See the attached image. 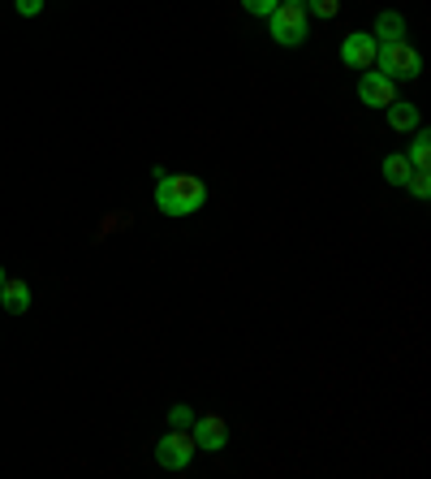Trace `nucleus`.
<instances>
[{"mask_svg":"<svg viewBox=\"0 0 431 479\" xmlns=\"http://www.w3.org/2000/svg\"><path fill=\"white\" fill-rule=\"evenodd\" d=\"M207 203V186L190 173H160L156 178V207L164 216H190Z\"/></svg>","mask_w":431,"mask_h":479,"instance_id":"obj_1","label":"nucleus"},{"mask_svg":"<svg viewBox=\"0 0 431 479\" xmlns=\"http://www.w3.org/2000/svg\"><path fill=\"white\" fill-rule=\"evenodd\" d=\"M375 69L392 82H414L423 74V57L414 52L406 40H392V43H380V52H375Z\"/></svg>","mask_w":431,"mask_h":479,"instance_id":"obj_2","label":"nucleus"},{"mask_svg":"<svg viewBox=\"0 0 431 479\" xmlns=\"http://www.w3.org/2000/svg\"><path fill=\"white\" fill-rule=\"evenodd\" d=\"M268 26H272V40L280 48H298V43H307V35H311V22H307L302 5H276Z\"/></svg>","mask_w":431,"mask_h":479,"instance_id":"obj_3","label":"nucleus"},{"mask_svg":"<svg viewBox=\"0 0 431 479\" xmlns=\"http://www.w3.org/2000/svg\"><path fill=\"white\" fill-rule=\"evenodd\" d=\"M195 454H198L195 437H190L186 428H173V432H164V437L156 440V462L164 466V471H186Z\"/></svg>","mask_w":431,"mask_h":479,"instance_id":"obj_4","label":"nucleus"},{"mask_svg":"<svg viewBox=\"0 0 431 479\" xmlns=\"http://www.w3.org/2000/svg\"><path fill=\"white\" fill-rule=\"evenodd\" d=\"M195 432V449L198 454H220L225 445H229V423L220 419V415H195V423H190Z\"/></svg>","mask_w":431,"mask_h":479,"instance_id":"obj_5","label":"nucleus"},{"mask_svg":"<svg viewBox=\"0 0 431 479\" xmlns=\"http://www.w3.org/2000/svg\"><path fill=\"white\" fill-rule=\"evenodd\" d=\"M358 100L367 104V108H389L397 100V82L384 78L380 69H362V78H358Z\"/></svg>","mask_w":431,"mask_h":479,"instance_id":"obj_6","label":"nucleus"},{"mask_svg":"<svg viewBox=\"0 0 431 479\" xmlns=\"http://www.w3.org/2000/svg\"><path fill=\"white\" fill-rule=\"evenodd\" d=\"M375 52H380V43H375L371 31H353V35H345V43H341V60L353 65V69H371Z\"/></svg>","mask_w":431,"mask_h":479,"instance_id":"obj_7","label":"nucleus"},{"mask_svg":"<svg viewBox=\"0 0 431 479\" xmlns=\"http://www.w3.org/2000/svg\"><path fill=\"white\" fill-rule=\"evenodd\" d=\"M0 307H5L9 316H26V311H31V285L5 277V285H0Z\"/></svg>","mask_w":431,"mask_h":479,"instance_id":"obj_8","label":"nucleus"},{"mask_svg":"<svg viewBox=\"0 0 431 479\" xmlns=\"http://www.w3.org/2000/svg\"><path fill=\"white\" fill-rule=\"evenodd\" d=\"M375 43H392V40H406V18L401 14H392V9H384L380 18H375Z\"/></svg>","mask_w":431,"mask_h":479,"instance_id":"obj_9","label":"nucleus"},{"mask_svg":"<svg viewBox=\"0 0 431 479\" xmlns=\"http://www.w3.org/2000/svg\"><path fill=\"white\" fill-rule=\"evenodd\" d=\"M384 113H389V125H392V130H401V134H406V130H418V125H423V117H418V108H414V104L392 100L389 108H384Z\"/></svg>","mask_w":431,"mask_h":479,"instance_id":"obj_10","label":"nucleus"},{"mask_svg":"<svg viewBox=\"0 0 431 479\" xmlns=\"http://www.w3.org/2000/svg\"><path fill=\"white\" fill-rule=\"evenodd\" d=\"M410 173H414L410 156H401V152L384 156V181H389V186H406V181H410Z\"/></svg>","mask_w":431,"mask_h":479,"instance_id":"obj_11","label":"nucleus"},{"mask_svg":"<svg viewBox=\"0 0 431 479\" xmlns=\"http://www.w3.org/2000/svg\"><path fill=\"white\" fill-rule=\"evenodd\" d=\"M431 134H427V130H418V139H414V147H410V164H414V169H427V164H431Z\"/></svg>","mask_w":431,"mask_h":479,"instance_id":"obj_12","label":"nucleus"},{"mask_svg":"<svg viewBox=\"0 0 431 479\" xmlns=\"http://www.w3.org/2000/svg\"><path fill=\"white\" fill-rule=\"evenodd\" d=\"M302 9H307V14H315V18H336L341 0H302Z\"/></svg>","mask_w":431,"mask_h":479,"instance_id":"obj_13","label":"nucleus"},{"mask_svg":"<svg viewBox=\"0 0 431 479\" xmlns=\"http://www.w3.org/2000/svg\"><path fill=\"white\" fill-rule=\"evenodd\" d=\"M406 186H410V195H414V199H427V195H431V178H427V169H414Z\"/></svg>","mask_w":431,"mask_h":479,"instance_id":"obj_14","label":"nucleus"},{"mask_svg":"<svg viewBox=\"0 0 431 479\" xmlns=\"http://www.w3.org/2000/svg\"><path fill=\"white\" fill-rule=\"evenodd\" d=\"M280 0H242V9L251 14V18H272V9Z\"/></svg>","mask_w":431,"mask_h":479,"instance_id":"obj_15","label":"nucleus"},{"mask_svg":"<svg viewBox=\"0 0 431 479\" xmlns=\"http://www.w3.org/2000/svg\"><path fill=\"white\" fill-rule=\"evenodd\" d=\"M169 423H173V428H190V423H195V410H190L186 401H177L173 410H169Z\"/></svg>","mask_w":431,"mask_h":479,"instance_id":"obj_16","label":"nucleus"},{"mask_svg":"<svg viewBox=\"0 0 431 479\" xmlns=\"http://www.w3.org/2000/svg\"><path fill=\"white\" fill-rule=\"evenodd\" d=\"M14 9H18L22 18H40V14H43V0H14Z\"/></svg>","mask_w":431,"mask_h":479,"instance_id":"obj_17","label":"nucleus"},{"mask_svg":"<svg viewBox=\"0 0 431 479\" xmlns=\"http://www.w3.org/2000/svg\"><path fill=\"white\" fill-rule=\"evenodd\" d=\"M280 5H302V0H280Z\"/></svg>","mask_w":431,"mask_h":479,"instance_id":"obj_18","label":"nucleus"},{"mask_svg":"<svg viewBox=\"0 0 431 479\" xmlns=\"http://www.w3.org/2000/svg\"><path fill=\"white\" fill-rule=\"evenodd\" d=\"M0 285H5V268H0Z\"/></svg>","mask_w":431,"mask_h":479,"instance_id":"obj_19","label":"nucleus"}]
</instances>
